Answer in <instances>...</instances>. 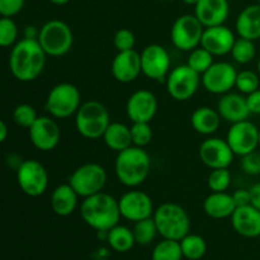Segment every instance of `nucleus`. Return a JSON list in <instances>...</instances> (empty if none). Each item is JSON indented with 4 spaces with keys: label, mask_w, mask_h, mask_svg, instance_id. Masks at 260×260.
Segmentation results:
<instances>
[{
    "label": "nucleus",
    "mask_w": 260,
    "mask_h": 260,
    "mask_svg": "<svg viewBox=\"0 0 260 260\" xmlns=\"http://www.w3.org/2000/svg\"><path fill=\"white\" fill-rule=\"evenodd\" d=\"M47 53L38 40L22 38L12 48L9 57V69L17 80L28 83L42 74L46 65Z\"/></svg>",
    "instance_id": "nucleus-1"
},
{
    "label": "nucleus",
    "mask_w": 260,
    "mask_h": 260,
    "mask_svg": "<svg viewBox=\"0 0 260 260\" xmlns=\"http://www.w3.org/2000/svg\"><path fill=\"white\" fill-rule=\"evenodd\" d=\"M80 215L84 222L98 233L109 231L112 228L118 225L122 217L118 200L104 192L84 198L80 207Z\"/></svg>",
    "instance_id": "nucleus-2"
},
{
    "label": "nucleus",
    "mask_w": 260,
    "mask_h": 260,
    "mask_svg": "<svg viewBox=\"0 0 260 260\" xmlns=\"http://www.w3.org/2000/svg\"><path fill=\"white\" fill-rule=\"evenodd\" d=\"M151 168V160L144 147L129 146L118 152L114 162V172L119 183L129 188L139 187L146 180Z\"/></svg>",
    "instance_id": "nucleus-3"
},
{
    "label": "nucleus",
    "mask_w": 260,
    "mask_h": 260,
    "mask_svg": "<svg viewBox=\"0 0 260 260\" xmlns=\"http://www.w3.org/2000/svg\"><path fill=\"white\" fill-rule=\"evenodd\" d=\"M152 217L162 239L180 241L190 231L189 216L187 211L177 203H162L155 210Z\"/></svg>",
    "instance_id": "nucleus-4"
},
{
    "label": "nucleus",
    "mask_w": 260,
    "mask_h": 260,
    "mask_svg": "<svg viewBox=\"0 0 260 260\" xmlns=\"http://www.w3.org/2000/svg\"><path fill=\"white\" fill-rule=\"evenodd\" d=\"M111 124L108 109L98 101H88L75 113V127L79 135L89 140L103 137Z\"/></svg>",
    "instance_id": "nucleus-5"
},
{
    "label": "nucleus",
    "mask_w": 260,
    "mask_h": 260,
    "mask_svg": "<svg viewBox=\"0 0 260 260\" xmlns=\"http://www.w3.org/2000/svg\"><path fill=\"white\" fill-rule=\"evenodd\" d=\"M81 106V95L74 84L60 83L47 94L45 109L53 118H69Z\"/></svg>",
    "instance_id": "nucleus-6"
},
{
    "label": "nucleus",
    "mask_w": 260,
    "mask_h": 260,
    "mask_svg": "<svg viewBox=\"0 0 260 260\" xmlns=\"http://www.w3.org/2000/svg\"><path fill=\"white\" fill-rule=\"evenodd\" d=\"M38 42L48 56L60 57L71 50L74 43V35L68 23L60 19L46 22L41 27Z\"/></svg>",
    "instance_id": "nucleus-7"
},
{
    "label": "nucleus",
    "mask_w": 260,
    "mask_h": 260,
    "mask_svg": "<svg viewBox=\"0 0 260 260\" xmlns=\"http://www.w3.org/2000/svg\"><path fill=\"white\" fill-rule=\"evenodd\" d=\"M107 183V172L102 165L95 162H86L74 170L69 178V184L75 189L79 197H90L103 192Z\"/></svg>",
    "instance_id": "nucleus-8"
},
{
    "label": "nucleus",
    "mask_w": 260,
    "mask_h": 260,
    "mask_svg": "<svg viewBox=\"0 0 260 260\" xmlns=\"http://www.w3.org/2000/svg\"><path fill=\"white\" fill-rule=\"evenodd\" d=\"M205 25L194 14L180 15L173 23L170 29V40L180 51L190 52L201 46Z\"/></svg>",
    "instance_id": "nucleus-9"
},
{
    "label": "nucleus",
    "mask_w": 260,
    "mask_h": 260,
    "mask_svg": "<svg viewBox=\"0 0 260 260\" xmlns=\"http://www.w3.org/2000/svg\"><path fill=\"white\" fill-rule=\"evenodd\" d=\"M17 182L24 194L40 197L48 187V173L38 160H23L17 168Z\"/></svg>",
    "instance_id": "nucleus-10"
},
{
    "label": "nucleus",
    "mask_w": 260,
    "mask_h": 260,
    "mask_svg": "<svg viewBox=\"0 0 260 260\" xmlns=\"http://www.w3.org/2000/svg\"><path fill=\"white\" fill-rule=\"evenodd\" d=\"M201 74L190 66L179 65L170 70L167 76V90L173 99L184 102L192 98L200 86Z\"/></svg>",
    "instance_id": "nucleus-11"
},
{
    "label": "nucleus",
    "mask_w": 260,
    "mask_h": 260,
    "mask_svg": "<svg viewBox=\"0 0 260 260\" xmlns=\"http://www.w3.org/2000/svg\"><path fill=\"white\" fill-rule=\"evenodd\" d=\"M226 141L234 154L239 156L255 151L259 146V128L253 122L241 121L231 124L226 135Z\"/></svg>",
    "instance_id": "nucleus-12"
},
{
    "label": "nucleus",
    "mask_w": 260,
    "mask_h": 260,
    "mask_svg": "<svg viewBox=\"0 0 260 260\" xmlns=\"http://www.w3.org/2000/svg\"><path fill=\"white\" fill-rule=\"evenodd\" d=\"M142 74L152 80H164L170 73V55L167 48L157 43L146 46L140 53Z\"/></svg>",
    "instance_id": "nucleus-13"
},
{
    "label": "nucleus",
    "mask_w": 260,
    "mask_h": 260,
    "mask_svg": "<svg viewBox=\"0 0 260 260\" xmlns=\"http://www.w3.org/2000/svg\"><path fill=\"white\" fill-rule=\"evenodd\" d=\"M121 216L126 220L137 222L154 216V203L150 196L142 190H129L118 200Z\"/></svg>",
    "instance_id": "nucleus-14"
},
{
    "label": "nucleus",
    "mask_w": 260,
    "mask_h": 260,
    "mask_svg": "<svg viewBox=\"0 0 260 260\" xmlns=\"http://www.w3.org/2000/svg\"><path fill=\"white\" fill-rule=\"evenodd\" d=\"M238 71L230 62H213V65L203 74L202 83L207 91L212 94L229 93L235 86Z\"/></svg>",
    "instance_id": "nucleus-15"
},
{
    "label": "nucleus",
    "mask_w": 260,
    "mask_h": 260,
    "mask_svg": "<svg viewBox=\"0 0 260 260\" xmlns=\"http://www.w3.org/2000/svg\"><path fill=\"white\" fill-rule=\"evenodd\" d=\"M200 159L210 169L229 168L233 162L234 151L226 140L220 137H210L200 146Z\"/></svg>",
    "instance_id": "nucleus-16"
},
{
    "label": "nucleus",
    "mask_w": 260,
    "mask_h": 260,
    "mask_svg": "<svg viewBox=\"0 0 260 260\" xmlns=\"http://www.w3.org/2000/svg\"><path fill=\"white\" fill-rule=\"evenodd\" d=\"M61 131L53 117L42 116L36 119L29 128V140L36 149L51 151L58 145Z\"/></svg>",
    "instance_id": "nucleus-17"
},
{
    "label": "nucleus",
    "mask_w": 260,
    "mask_h": 260,
    "mask_svg": "<svg viewBox=\"0 0 260 260\" xmlns=\"http://www.w3.org/2000/svg\"><path fill=\"white\" fill-rule=\"evenodd\" d=\"M126 112L132 122H151L157 112V99L152 91L141 89L132 94L126 104Z\"/></svg>",
    "instance_id": "nucleus-18"
},
{
    "label": "nucleus",
    "mask_w": 260,
    "mask_h": 260,
    "mask_svg": "<svg viewBox=\"0 0 260 260\" xmlns=\"http://www.w3.org/2000/svg\"><path fill=\"white\" fill-rule=\"evenodd\" d=\"M111 71L113 78L119 83H132L142 73L141 56L135 50L118 52L112 61Z\"/></svg>",
    "instance_id": "nucleus-19"
},
{
    "label": "nucleus",
    "mask_w": 260,
    "mask_h": 260,
    "mask_svg": "<svg viewBox=\"0 0 260 260\" xmlns=\"http://www.w3.org/2000/svg\"><path fill=\"white\" fill-rule=\"evenodd\" d=\"M235 41L236 38L233 30L221 24L205 28L201 46L210 51L213 56H223L231 52Z\"/></svg>",
    "instance_id": "nucleus-20"
},
{
    "label": "nucleus",
    "mask_w": 260,
    "mask_h": 260,
    "mask_svg": "<svg viewBox=\"0 0 260 260\" xmlns=\"http://www.w3.org/2000/svg\"><path fill=\"white\" fill-rule=\"evenodd\" d=\"M229 14V0H200L194 5V15L205 28L223 24L228 20Z\"/></svg>",
    "instance_id": "nucleus-21"
},
{
    "label": "nucleus",
    "mask_w": 260,
    "mask_h": 260,
    "mask_svg": "<svg viewBox=\"0 0 260 260\" xmlns=\"http://www.w3.org/2000/svg\"><path fill=\"white\" fill-rule=\"evenodd\" d=\"M231 225L239 235L244 238H259L260 236V210L251 205L236 207L231 216Z\"/></svg>",
    "instance_id": "nucleus-22"
},
{
    "label": "nucleus",
    "mask_w": 260,
    "mask_h": 260,
    "mask_svg": "<svg viewBox=\"0 0 260 260\" xmlns=\"http://www.w3.org/2000/svg\"><path fill=\"white\" fill-rule=\"evenodd\" d=\"M217 111L221 118L230 122L231 124L236 122L245 121L250 116L246 96L239 93H226L220 98L217 103Z\"/></svg>",
    "instance_id": "nucleus-23"
},
{
    "label": "nucleus",
    "mask_w": 260,
    "mask_h": 260,
    "mask_svg": "<svg viewBox=\"0 0 260 260\" xmlns=\"http://www.w3.org/2000/svg\"><path fill=\"white\" fill-rule=\"evenodd\" d=\"M239 37L256 41L260 38V4H253L244 8L239 13L235 22Z\"/></svg>",
    "instance_id": "nucleus-24"
},
{
    "label": "nucleus",
    "mask_w": 260,
    "mask_h": 260,
    "mask_svg": "<svg viewBox=\"0 0 260 260\" xmlns=\"http://www.w3.org/2000/svg\"><path fill=\"white\" fill-rule=\"evenodd\" d=\"M79 194L69 183L60 184L52 190L50 205L53 212L61 217H66L74 213L78 207Z\"/></svg>",
    "instance_id": "nucleus-25"
},
{
    "label": "nucleus",
    "mask_w": 260,
    "mask_h": 260,
    "mask_svg": "<svg viewBox=\"0 0 260 260\" xmlns=\"http://www.w3.org/2000/svg\"><path fill=\"white\" fill-rule=\"evenodd\" d=\"M203 210L210 217L222 220L233 216L236 210V203L233 194L226 192H212L203 201Z\"/></svg>",
    "instance_id": "nucleus-26"
},
{
    "label": "nucleus",
    "mask_w": 260,
    "mask_h": 260,
    "mask_svg": "<svg viewBox=\"0 0 260 260\" xmlns=\"http://www.w3.org/2000/svg\"><path fill=\"white\" fill-rule=\"evenodd\" d=\"M190 123L196 132L208 136L218 129L221 116L218 111H215L211 107H200L190 116Z\"/></svg>",
    "instance_id": "nucleus-27"
},
{
    "label": "nucleus",
    "mask_w": 260,
    "mask_h": 260,
    "mask_svg": "<svg viewBox=\"0 0 260 260\" xmlns=\"http://www.w3.org/2000/svg\"><path fill=\"white\" fill-rule=\"evenodd\" d=\"M104 144L111 150L121 152L132 146L131 127L126 126L121 122H111L108 128L103 135Z\"/></svg>",
    "instance_id": "nucleus-28"
},
{
    "label": "nucleus",
    "mask_w": 260,
    "mask_h": 260,
    "mask_svg": "<svg viewBox=\"0 0 260 260\" xmlns=\"http://www.w3.org/2000/svg\"><path fill=\"white\" fill-rule=\"evenodd\" d=\"M107 243L117 253H127L136 244L134 231L123 225H116L107 233Z\"/></svg>",
    "instance_id": "nucleus-29"
},
{
    "label": "nucleus",
    "mask_w": 260,
    "mask_h": 260,
    "mask_svg": "<svg viewBox=\"0 0 260 260\" xmlns=\"http://www.w3.org/2000/svg\"><path fill=\"white\" fill-rule=\"evenodd\" d=\"M183 256L188 260H200L207 253V244L201 235L188 234L180 240Z\"/></svg>",
    "instance_id": "nucleus-30"
},
{
    "label": "nucleus",
    "mask_w": 260,
    "mask_h": 260,
    "mask_svg": "<svg viewBox=\"0 0 260 260\" xmlns=\"http://www.w3.org/2000/svg\"><path fill=\"white\" fill-rule=\"evenodd\" d=\"M183 256L180 241L162 239L154 248L151 254L152 260H182Z\"/></svg>",
    "instance_id": "nucleus-31"
},
{
    "label": "nucleus",
    "mask_w": 260,
    "mask_h": 260,
    "mask_svg": "<svg viewBox=\"0 0 260 260\" xmlns=\"http://www.w3.org/2000/svg\"><path fill=\"white\" fill-rule=\"evenodd\" d=\"M132 231H134L136 244H140V245L151 244L155 240L157 234H159L154 217L145 218V220L135 222Z\"/></svg>",
    "instance_id": "nucleus-32"
},
{
    "label": "nucleus",
    "mask_w": 260,
    "mask_h": 260,
    "mask_svg": "<svg viewBox=\"0 0 260 260\" xmlns=\"http://www.w3.org/2000/svg\"><path fill=\"white\" fill-rule=\"evenodd\" d=\"M213 57L215 56L210 51H207L202 46H200V47L190 51L189 56H188L187 65L190 66L194 71H197L198 74L203 75L213 65V62H215Z\"/></svg>",
    "instance_id": "nucleus-33"
},
{
    "label": "nucleus",
    "mask_w": 260,
    "mask_h": 260,
    "mask_svg": "<svg viewBox=\"0 0 260 260\" xmlns=\"http://www.w3.org/2000/svg\"><path fill=\"white\" fill-rule=\"evenodd\" d=\"M231 56L234 60L239 63H249L254 60L255 57V45L254 41L248 40V38L239 37L236 38L235 43L231 50Z\"/></svg>",
    "instance_id": "nucleus-34"
},
{
    "label": "nucleus",
    "mask_w": 260,
    "mask_h": 260,
    "mask_svg": "<svg viewBox=\"0 0 260 260\" xmlns=\"http://www.w3.org/2000/svg\"><path fill=\"white\" fill-rule=\"evenodd\" d=\"M37 118V112H36L35 107L30 106V104H19L13 111V121L17 126L23 127V128L29 129Z\"/></svg>",
    "instance_id": "nucleus-35"
},
{
    "label": "nucleus",
    "mask_w": 260,
    "mask_h": 260,
    "mask_svg": "<svg viewBox=\"0 0 260 260\" xmlns=\"http://www.w3.org/2000/svg\"><path fill=\"white\" fill-rule=\"evenodd\" d=\"M208 188L212 192H226L231 184V173L228 168L212 169L207 179Z\"/></svg>",
    "instance_id": "nucleus-36"
},
{
    "label": "nucleus",
    "mask_w": 260,
    "mask_h": 260,
    "mask_svg": "<svg viewBox=\"0 0 260 260\" xmlns=\"http://www.w3.org/2000/svg\"><path fill=\"white\" fill-rule=\"evenodd\" d=\"M18 30L17 24L12 18L3 17L0 19V46L2 47H10L18 42Z\"/></svg>",
    "instance_id": "nucleus-37"
},
{
    "label": "nucleus",
    "mask_w": 260,
    "mask_h": 260,
    "mask_svg": "<svg viewBox=\"0 0 260 260\" xmlns=\"http://www.w3.org/2000/svg\"><path fill=\"white\" fill-rule=\"evenodd\" d=\"M259 75L251 70H244L238 73V78H236L235 86L241 94H251L253 91L259 89Z\"/></svg>",
    "instance_id": "nucleus-38"
},
{
    "label": "nucleus",
    "mask_w": 260,
    "mask_h": 260,
    "mask_svg": "<svg viewBox=\"0 0 260 260\" xmlns=\"http://www.w3.org/2000/svg\"><path fill=\"white\" fill-rule=\"evenodd\" d=\"M131 135L134 146H147L152 140L151 126L149 122H132Z\"/></svg>",
    "instance_id": "nucleus-39"
},
{
    "label": "nucleus",
    "mask_w": 260,
    "mask_h": 260,
    "mask_svg": "<svg viewBox=\"0 0 260 260\" xmlns=\"http://www.w3.org/2000/svg\"><path fill=\"white\" fill-rule=\"evenodd\" d=\"M113 43L118 52L134 50L135 43H136V37H135L132 30L127 29V28H121L114 35Z\"/></svg>",
    "instance_id": "nucleus-40"
},
{
    "label": "nucleus",
    "mask_w": 260,
    "mask_h": 260,
    "mask_svg": "<svg viewBox=\"0 0 260 260\" xmlns=\"http://www.w3.org/2000/svg\"><path fill=\"white\" fill-rule=\"evenodd\" d=\"M240 167L246 174L259 175L260 174V154L256 151L241 156Z\"/></svg>",
    "instance_id": "nucleus-41"
},
{
    "label": "nucleus",
    "mask_w": 260,
    "mask_h": 260,
    "mask_svg": "<svg viewBox=\"0 0 260 260\" xmlns=\"http://www.w3.org/2000/svg\"><path fill=\"white\" fill-rule=\"evenodd\" d=\"M25 0H0V14L2 17L12 18L20 13Z\"/></svg>",
    "instance_id": "nucleus-42"
},
{
    "label": "nucleus",
    "mask_w": 260,
    "mask_h": 260,
    "mask_svg": "<svg viewBox=\"0 0 260 260\" xmlns=\"http://www.w3.org/2000/svg\"><path fill=\"white\" fill-rule=\"evenodd\" d=\"M246 102L251 114H260V89L246 95Z\"/></svg>",
    "instance_id": "nucleus-43"
},
{
    "label": "nucleus",
    "mask_w": 260,
    "mask_h": 260,
    "mask_svg": "<svg viewBox=\"0 0 260 260\" xmlns=\"http://www.w3.org/2000/svg\"><path fill=\"white\" fill-rule=\"evenodd\" d=\"M234 201L236 203V207H240V206H246L250 205V190L249 189H238L233 193Z\"/></svg>",
    "instance_id": "nucleus-44"
},
{
    "label": "nucleus",
    "mask_w": 260,
    "mask_h": 260,
    "mask_svg": "<svg viewBox=\"0 0 260 260\" xmlns=\"http://www.w3.org/2000/svg\"><path fill=\"white\" fill-rule=\"evenodd\" d=\"M249 190H250V197H251L250 205L260 210V183L254 184Z\"/></svg>",
    "instance_id": "nucleus-45"
},
{
    "label": "nucleus",
    "mask_w": 260,
    "mask_h": 260,
    "mask_svg": "<svg viewBox=\"0 0 260 260\" xmlns=\"http://www.w3.org/2000/svg\"><path fill=\"white\" fill-rule=\"evenodd\" d=\"M40 36V29H37L33 25H28L24 29V38H32V40H38Z\"/></svg>",
    "instance_id": "nucleus-46"
},
{
    "label": "nucleus",
    "mask_w": 260,
    "mask_h": 260,
    "mask_svg": "<svg viewBox=\"0 0 260 260\" xmlns=\"http://www.w3.org/2000/svg\"><path fill=\"white\" fill-rule=\"evenodd\" d=\"M8 137V126L5 121H0V141L4 142Z\"/></svg>",
    "instance_id": "nucleus-47"
},
{
    "label": "nucleus",
    "mask_w": 260,
    "mask_h": 260,
    "mask_svg": "<svg viewBox=\"0 0 260 260\" xmlns=\"http://www.w3.org/2000/svg\"><path fill=\"white\" fill-rule=\"evenodd\" d=\"M48 2L53 5H65V4H68L70 0H48Z\"/></svg>",
    "instance_id": "nucleus-48"
},
{
    "label": "nucleus",
    "mask_w": 260,
    "mask_h": 260,
    "mask_svg": "<svg viewBox=\"0 0 260 260\" xmlns=\"http://www.w3.org/2000/svg\"><path fill=\"white\" fill-rule=\"evenodd\" d=\"M198 2H200V0H183V3H185V4L188 5H196Z\"/></svg>",
    "instance_id": "nucleus-49"
},
{
    "label": "nucleus",
    "mask_w": 260,
    "mask_h": 260,
    "mask_svg": "<svg viewBox=\"0 0 260 260\" xmlns=\"http://www.w3.org/2000/svg\"><path fill=\"white\" fill-rule=\"evenodd\" d=\"M256 68H258V73H259V76H260V58L258 60V65H256Z\"/></svg>",
    "instance_id": "nucleus-50"
},
{
    "label": "nucleus",
    "mask_w": 260,
    "mask_h": 260,
    "mask_svg": "<svg viewBox=\"0 0 260 260\" xmlns=\"http://www.w3.org/2000/svg\"><path fill=\"white\" fill-rule=\"evenodd\" d=\"M259 146H260V129H259Z\"/></svg>",
    "instance_id": "nucleus-51"
},
{
    "label": "nucleus",
    "mask_w": 260,
    "mask_h": 260,
    "mask_svg": "<svg viewBox=\"0 0 260 260\" xmlns=\"http://www.w3.org/2000/svg\"><path fill=\"white\" fill-rule=\"evenodd\" d=\"M102 2H106V0H102Z\"/></svg>",
    "instance_id": "nucleus-52"
},
{
    "label": "nucleus",
    "mask_w": 260,
    "mask_h": 260,
    "mask_svg": "<svg viewBox=\"0 0 260 260\" xmlns=\"http://www.w3.org/2000/svg\"><path fill=\"white\" fill-rule=\"evenodd\" d=\"M258 2H259V4H260V0H258Z\"/></svg>",
    "instance_id": "nucleus-53"
}]
</instances>
